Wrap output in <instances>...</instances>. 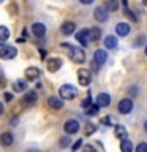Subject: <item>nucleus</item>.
I'll return each instance as SVG.
<instances>
[{
	"label": "nucleus",
	"instance_id": "37",
	"mask_svg": "<svg viewBox=\"0 0 147 152\" xmlns=\"http://www.w3.org/2000/svg\"><path fill=\"white\" fill-rule=\"evenodd\" d=\"M3 114V104H2V102H0V116Z\"/></svg>",
	"mask_w": 147,
	"mask_h": 152
},
{
	"label": "nucleus",
	"instance_id": "34",
	"mask_svg": "<svg viewBox=\"0 0 147 152\" xmlns=\"http://www.w3.org/2000/svg\"><path fill=\"white\" fill-rule=\"evenodd\" d=\"M101 124H104V125H111V119H109V117H103Z\"/></svg>",
	"mask_w": 147,
	"mask_h": 152
},
{
	"label": "nucleus",
	"instance_id": "36",
	"mask_svg": "<svg viewBox=\"0 0 147 152\" xmlns=\"http://www.w3.org/2000/svg\"><path fill=\"white\" fill-rule=\"evenodd\" d=\"M82 5H90V3H93V0H79Z\"/></svg>",
	"mask_w": 147,
	"mask_h": 152
},
{
	"label": "nucleus",
	"instance_id": "7",
	"mask_svg": "<svg viewBox=\"0 0 147 152\" xmlns=\"http://www.w3.org/2000/svg\"><path fill=\"white\" fill-rule=\"evenodd\" d=\"M133 109V102L130 98H123L119 102V113L120 114H130Z\"/></svg>",
	"mask_w": 147,
	"mask_h": 152
},
{
	"label": "nucleus",
	"instance_id": "30",
	"mask_svg": "<svg viewBox=\"0 0 147 152\" xmlns=\"http://www.w3.org/2000/svg\"><path fill=\"white\" fill-rule=\"evenodd\" d=\"M70 146V138L68 136H63L60 140V147H68Z\"/></svg>",
	"mask_w": 147,
	"mask_h": 152
},
{
	"label": "nucleus",
	"instance_id": "38",
	"mask_svg": "<svg viewBox=\"0 0 147 152\" xmlns=\"http://www.w3.org/2000/svg\"><path fill=\"white\" fill-rule=\"evenodd\" d=\"M144 130H146V133H147V121L144 122Z\"/></svg>",
	"mask_w": 147,
	"mask_h": 152
},
{
	"label": "nucleus",
	"instance_id": "2",
	"mask_svg": "<svg viewBox=\"0 0 147 152\" xmlns=\"http://www.w3.org/2000/svg\"><path fill=\"white\" fill-rule=\"evenodd\" d=\"M59 94H60L62 100H71V98L76 97L78 90H76V87H74V86H71V84H63L59 89Z\"/></svg>",
	"mask_w": 147,
	"mask_h": 152
},
{
	"label": "nucleus",
	"instance_id": "29",
	"mask_svg": "<svg viewBox=\"0 0 147 152\" xmlns=\"http://www.w3.org/2000/svg\"><path fill=\"white\" fill-rule=\"evenodd\" d=\"M136 152H147V142H139L136 146Z\"/></svg>",
	"mask_w": 147,
	"mask_h": 152
},
{
	"label": "nucleus",
	"instance_id": "41",
	"mask_svg": "<svg viewBox=\"0 0 147 152\" xmlns=\"http://www.w3.org/2000/svg\"><path fill=\"white\" fill-rule=\"evenodd\" d=\"M2 2H3V0H0V3H2Z\"/></svg>",
	"mask_w": 147,
	"mask_h": 152
},
{
	"label": "nucleus",
	"instance_id": "8",
	"mask_svg": "<svg viewBox=\"0 0 147 152\" xmlns=\"http://www.w3.org/2000/svg\"><path fill=\"white\" fill-rule=\"evenodd\" d=\"M63 128H65V132L68 133V135H73V133L79 132V122L76 121V119H70V121L65 122Z\"/></svg>",
	"mask_w": 147,
	"mask_h": 152
},
{
	"label": "nucleus",
	"instance_id": "26",
	"mask_svg": "<svg viewBox=\"0 0 147 152\" xmlns=\"http://www.w3.org/2000/svg\"><path fill=\"white\" fill-rule=\"evenodd\" d=\"M98 106H97V104H90V106L87 108V111H85V114H87V116H97V114H98Z\"/></svg>",
	"mask_w": 147,
	"mask_h": 152
},
{
	"label": "nucleus",
	"instance_id": "31",
	"mask_svg": "<svg viewBox=\"0 0 147 152\" xmlns=\"http://www.w3.org/2000/svg\"><path fill=\"white\" fill-rule=\"evenodd\" d=\"M95 132V125H92V124H89V125H87V128H85V135H92V133Z\"/></svg>",
	"mask_w": 147,
	"mask_h": 152
},
{
	"label": "nucleus",
	"instance_id": "14",
	"mask_svg": "<svg viewBox=\"0 0 147 152\" xmlns=\"http://www.w3.org/2000/svg\"><path fill=\"white\" fill-rule=\"evenodd\" d=\"M47 104H49V108H52V109H62L63 108V100L60 97H49L47 98Z\"/></svg>",
	"mask_w": 147,
	"mask_h": 152
},
{
	"label": "nucleus",
	"instance_id": "35",
	"mask_svg": "<svg viewBox=\"0 0 147 152\" xmlns=\"http://www.w3.org/2000/svg\"><path fill=\"white\" fill-rule=\"evenodd\" d=\"M5 100H7V102H11V100H13V95H11V94H5Z\"/></svg>",
	"mask_w": 147,
	"mask_h": 152
},
{
	"label": "nucleus",
	"instance_id": "23",
	"mask_svg": "<svg viewBox=\"0 0 147 152\" xmlns=\"http://www.w3.org/2000/svg\"><path fill=\"white\" fill-rule=\"evenodd\" d=\"M104 8H106L108 11H116L119 8V2L117 0H106V2H104Z\"/></svg>",
	"mask_w": 147,
	"mask_h": 152
},
{
	"label": "nucleus",
	"instance_id": "28",
	"mask_svg": "<svg viewBox=\"0 0 147 152\" xmlns=\"http://www.w3.org/2000/svg\"><path fill=\"white\" fill-rule=\"evenodd\" d=\"M90 104H92V98H90V95H89V97H85V98L82 100V103H81V106L87 109V108L90 106Z\"/></svg>",
	"mask_w": 147,
	"mask_h": 152
},
{
	"label": "nucleus",
	"instance_id": "5",
	"mask_svg": "<svg viewBox=\"0 0 147 152\" xmlns=\"http://www.w3.org/2000/svg\"><path fill=\"white\" fill-rule=\"evenodd\" d=\"M62 64H63V62H62V59H59V57H51L46 64L47 71H49V73H55V71H59L62 68Z\"/></svg>",
	"mask_w": 147,
	"mask_h": 152
},
{
	"label": "nucleus",
	"instance_id": "12",
	"mask_svg": "<svg viewBox=\"0 0 147 152\" xmlns=\"http://www.w3.org/2000/svg\"><path fill=\"white\" fill-rule=\"evenodd\" d=\"M109 103H111V97H109L108 94H98L97 97V106L98 108H108Z\"/></svg>",
	"mask_w": 147,
	"mask_h": 152
},
{
	"label": "nucleus",
	"instance_id": "32",
	"mask_svg": "<svg viewBox=\"0 0 147 152\" xmlns=\"http://www.w3.org/2000/svg\"><path fill=\"white\" fill-rule=\"evenodd\" d=\"M81 146H82V140H78V141H76L74 144H73V151H78Z\"/></svg>",
	"mask_w": 147,
	"mask_h": 152
},
{
	"label": "nucleus",
	"instance_id": "10",
	"mask_svg": "<svg viewBox=\"0 0 147 152\" xmlns=\"http://www.w3.org/2000/svg\"><path fill=\"white\" fill-rule=\"evenodd\" d=\"M106 60H108V52L106 51H103V49H97L95 51V54H93V62L97 65H103V64H106Z\"/></svg>",
	"mask_w": 147,
	"mask_h": 152
},
{
	"label": "nucleus",
	"instance_id": "3",
	"mask_svg": "<svg viewBox=\"0 0 147 152\" xmlns=\"http://www.w3.org/2000/svg\"><path fill=\"white\" fill-rule=\"evenodd\" d=\"M17 56V49L13 46H3L0 48V59L3 60H9V59H14Z\"/></svg>",
	"mask_w": 147,
	"mask_h": 152
},
{
	"label": "nucleus",
	"instance_id": "1",
	"mask_svg": "<svg viewBox=\"0 0 147 152\" xmlns=\"http://www.w3.org/2000/svg\"><path fill=\"white\" fill-rule=\"evenodd\" d=\"M63 48L70 49L68 51V56H70V59L73 60L74 64H84L85 54H84V51L81 49V48H74V46H70V45H63Z\"/></svg>",
	"mask_w": 147,
	"mask_h": 152
},
{
	"label": "nucleus",
	"instance_id": "25",
	"mask_svg": "<svg viewBox=\"0 0 147 152\" xmlns=\"http://www.w3.org/2000/svg\"><path fill=\"white\" fill-rule=\"evenodd\" d=\"M9 38V30L5 26H0V41H7Z\"/></svg>",
	"mask_w": 147,
	"mask_h": 152
},
{
	"label": "nucleus",
	"instance_id": "18",
	"mask_svg": "<svg viewBox=\"0 0 147 152\" xmlns=\"http://www.w3.org/2000/svg\"><path fill=\"white\" fill-rule=\"evenodd\" d=\"M87 35L92 41H98L100 38H101V30H100L98 27H90L87 30Z\"/></svg>",
	"mask_w": 147,
	"mask_h": 152
},
{
	"label": "nucleus",
	"instance_id": "39",
	"mask_svg": "<svg viewBox=\"0 0 147 152\" xmlns=\"http://www.w3.org/2000/svg\"><path fill=\"white\" fill-rule=\"evenodd\" d=\"M142 5H144V7H147V0H142Z\"/></svg>",
	"mask_w": 147,
	"mask_h": 152
},
{
	"label": "nucleus",
	"instance_id": "9",
	"mask_svg": "<svg viewBox=\"0 0 147 152\" xmlns=\"http://www.w3.org/2000/svg\"><path fill=\"white\" fill-rule=\"evenodd\" d=\"M36 102H38V97H36V92H33V90L27 92L25 95H24V98H22V104H24V106H33Z\"/></svg>",
	"mask_w": 147,
	"mask_h": 152
},
{
	"label": "nucleus",
	"instance_id": "33",
	"mask_svg": "<svg viewBox=\"0 0 147 152\" xmlns=\"http://www.w3.org/2000/svg\"><path fill=\"white\" fill-rule=\"evenodd\" d=\"M84 152H97V151H95L93 146H85L84 147Z\"/></svg>",
	"mask_w": 147,
	"mask_h": 152
},
{
	"label": "nucleus",
	"instance_id": "6",
	"mask_svg": "<svg viewBox=\"0 0 147 152\" xmlns=\"http://www.w3.org/2000/svg\"><path fill=\"white\" fill-rule=\"evenodd\" d=\"M93 18L97 19L98 22H106L108 18H109V11L104 8V5H103V7H98V8L93 11Z\"/></svg>",
	"mask_w": 147,
	"mask_h": 152
},
{
	"label": "nucleus",
	"instance_id": "20",
	"mask_svg": "<svg viewBox=\"0 0 147 152\" xmlns=\"http://www.w3.org/2000/svg\"><path fill=\"white\" fill-rule=\"evenodd\" d=\"M76 30V24L74 22H63V26H62V33L63 35H71Z\"/></svg>",
	"mask_w": 147,
	"mask_h": 152
},
{
	"label": "nucleus",
	"instance_id": "27",
	"mask_svg": "<svg viewBox=\"0 0 147 152\" xmlns=\"http://www.w3.org/2000/svg\"><path fill=\"white\" fill-rule=\"evenodd\" d=\"M123 11H125V14H127V16L131 19L133 22H136V21H138V18L135 16V14H133V11H131V10H128V7H125V10H123Z\"/></svg>",
	"mask_w": 147,
	"mask_h": 152
},
{
	"label": "nucleus",
	"instance_id": "22",
	"mask_svg": "<svg viewBox=\"0 0 147 152\" xmlns=\"http://www.w3.org/2000/svg\"><path fill=\"white\" fill-rule=\"evenodd\" d=\"M104 46L108 48V49H114V48H117V38L114 35H109L104 38Z\"/></svg>",
	"mask_w": 147,
	"mask_h": 152
},
{
	"label": "nucleus",
	"instance_id": "13",
	"mask_svg": "<svg viewBox=\"0 0 147 152\" xmlns=\"http://www.w3.org/2000/svg\"><path fill=\"white\" fill-rule=\"evenodd\" d=\"M32 32H33V35H35V37L41 38V37H44V33H46V26H44V24H41V22H35L32 26Z\"/></svg>",
	"mask_w": 147,
	"mask_h": 152
},
{
	"label": "nucleus",
	"instance_id": "11",
	"mask_svg": "<svg viewBox=\"0 0 147 152\" xmlns=\"http://www.w3.org/2000/svg\"><path fill=\"white\" fill-rule=\"evenodd\" d=\"M41 76V71L40 68H36V66H28L25 70V79L27 81H35Z\"/></svg>",
	"mask_w": 147,
	"mask_h": 152
},
{
	"label": "nucleus",
	"instance_id": "4",
	"mask_svg": "<svg viewBox=\"0 0 147 152\" xmlns=\"http://www.w3.org/2000/svg\"><path fill=\"white\" fill-rule=\"evenodd\" d=\"M78 81H79L81 86H89L92 83V75H90V71L85 70V68H81L78 71Z\"/></svg>",
	"mask_w": 147,
	"mask_h": 152
},
{
	"label": "nucleus",
	"instance_id": "16",
	"mask_svg": "<svg viewBox=\"0 0 147 152\" xmlns=\"http://www.w3.org/2000/svg\"><path fill=\"white\" fill-rule=\"evenodd\" d=\"M13 141H14L13 133L5 132V133H2V135H0V142H2V146H5V147L11 146V144H13Z\"/></svg>",
	"mask_w": 147,
	"mask_h": 152
},
{
	"label": "nucleus",
	"instance_id": "40",
	"mask_svg": "<svg viewBox=\"0 0 147 152\" xmlns=\"http://www.w3.org/2000/svg\"><path fill=\"white\" fill-rule=\"evenodd\" d=\"M144 52H146V56H147V46H146V49H144Z\"/></svg>",
	"mask_w": 147,
	"mask_h": 152
},
{
	"label": "nucleus",
	"instance_id": "15",
	"mask_svg": "<svg viewBox=\"0 0 147 152\" xmlns=\"http://www.w3.org/2000/svg\"><path fill=\"white\" fill-rule=\"evenodd\" d=\"M130 30L131 28L127 22H119L116 26V32H117V35H120V37H127L128 33H130Z\"/></svg>",
	"mask_w": 147,
	"mask_h": 152
},
{
	"label": "nucleus",
	"instance_id": "17",
	"mask_svg": "<svg viewBox=\"0 0 147 152\" xmlns=\"http://www.w3.org/2000/svg\"><path fill=\"white\" fill-rule=\"evenodd\" d=\"M114 135H116L120 141L123 140H128V133H127V128L123 125H116L114 127Z\"/></svg>",
	"mask_w": 147,
	"mask_h": 152
},
{
	"label": "nucleus",
	"instance_id": "21",
	"mask_svg": "<svg viewBox=\"0 0 147 152\" xmlns=\"http://www.w3.org/2000/svg\"><path fill=\"white\" fill-rule=\"evenodd\" d=\"M13 89H14V92H24V90L27 89L25 79H17V81H14V83H13Z\"/></svg>",
	"mask_w": 147,
	"mask_h": 152
},
{
	"label": "nucleus",
	"instance_id": "24",
	"mask_svg": "<svg viewBox=\"0 0 147 152\" xmlns=\"http://www.w3.org/2000/svg\"><path fill=\"white\" fill-rule=\"evenodd\" d=\"M120 151L122 152H133V144L130 140H123L120 142Z\"/></svg>",
	"mask_w": 147,
	"mask_h": 152
},
{
	"label": "nucleus",
	"instance_id": "19",
	"mask_svg": "<svg viewBox=\"0 0 147 152\" xmlns=\"http://www.w3.org/2000/svg\"><path fill=\"white\" fill-rule=\"evenodd\" d=\"M89 35H87V28H84V30H79L78 33H76V40H78L82 46H87L89 45Z\"/></svg>",
	"mask_w": 147,
	"mask_h": 152
}]
</instances>
